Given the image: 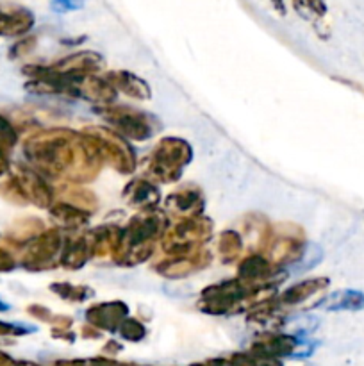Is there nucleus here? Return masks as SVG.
Returning <instances> with one entry per match:
<instances>
[{"label": "nucleus", "mask_w": 364, "mask_h": 366, "mask_svg": "<svg viewBox=\"0 0 364 366\" xmlns=\"http://www.w3.org/2000/svg\"><path fill=\"white\" fill-rule=\"evenodd\" d=\"M7 307H9V306H7V304L0 302V311H6V310H7Z\"/></svg>", "instance_id": "nucleus-2"}, {"label": "nucleus", "mask_w": 364, "mask_h": 366, "mask_svg": "<svg viewBox=\"0 0 364 366\" xmlns=\"http://www.w3.org/2000/svg\"><path fill=\"white\" fill-rule=\"evenodd\" d=\"M320 306L330 311L360 310V307H364V295L359 292H352V290H345V292H338L334 295H330Z\"/></svg>", "instance_id": "nucleus-1"}]
</instances>
